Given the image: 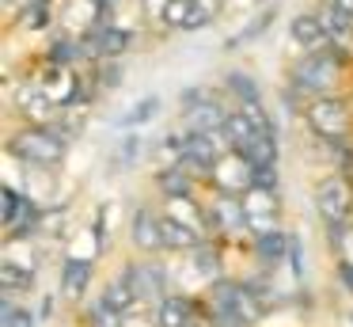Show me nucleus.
Instances as JSON below:
<instances>
[{
  "instance_id": "nucleus-9",
  "label": "nucleus",
  "mask_w": 353,
  "mask_h": 327,
  "mask_svg": "<svg viewBox=\"0 0 353 327\" xmlns=\"http://www.w3.org/2000/svg\"><path fill=\"white\" fill-rule=\"evenodd\" d=\"M243 213H247V236L259 240L281 228V198L270 187H251L243 194Z\"/></svg>"
},
{
  "instance_id": "nucleus-1",
  "label": "nucleus",
  "mask_w": 353,
  "mask_h": 327,
  "mask_svg": "<svg viewBox=\"0 0 353 327\" xmlns=\"http://www.w3.org/2000/svg\"><path fill=\"white\" fill-rule=\"evenodd\" d=\"M69 137H61L54 126H34V122H23L19 129H12L4 137V152H8L16 164L27 167H57L69 156Z\"/></svg>"
},
{
  "instance_id": "nucleus-33",
  "label": "nucleus",
  "mask_w": 353,
  "mask_h": 327,
  "mask_svg": "<svg viewBox=\"0 0 353 327\" xmlns=\"http://www.w3.org/2000/svg\"><path fill=\"white\" fill-rule=\"evenodd\" d=\"M122 327H160V319H156V308H133L122 316Z\"/></svg>"
},
{
  "instance_id": "nucleus-23",
  "label": "nucleus",
  "mask_w": 353,
  "mask_h": 327,
  "mask_svg": "<svg viewBox=\"0 0 353 327\" xmlns=\"http://www.w3.org/2000/svg\"><path fill=\"white\" fill-rule=\"evenodd\" d=\"M224 88L236 103H251V99H262V88L254 80V73H243V68H228L224 73Z\"/></svg>"
},
{
  "instance_id": "nucleus-10",
  "label": "nucleus",
  "mask_w": 353,
  "mask_h": 327,
  "mask_svg": "<svg viewBox=\"0 0 353 327\" xmlns=\"http://www.w3.org/2000/svg\"><path fill=\"white\" fill-rule=\"evenodd\" d=\"M130 240L137 247V255H163L168 240H163V209L141 202L130 217Z\"/></svg>"
},
{
  "instance_id": "nucleus-32",
  "label": "nucleus",
  "mask_w": 353,
  "mask_h": 327,
  "mask_svg": "<svg viewBox=\"0 0 353 327\" xmlns=\"http://www.w3.org/2000/svg\"><path fill=\"white\" fill-rule=\"evenodd\" d=\"M330 160H334V171L345 175L353 183V141H338L330 144Z\"/></svg>"
},
{
  "instance_id": "nucleus-30",
  "label": "nucleus",
  "mask_w": 353,
  "mask_h": 327,
  "mask_svg": "<svg viewBox=\"0 0 353 327\" xmlns=\"http://www.w3.org/2000/svg\"><path fill=\"white\" fill-rule=\"evenodd\" d=\"M221 12H224V0H194L183 30H201V27H209V23H213Z\"/></svg>"
},
{
  "instance_id": "nucleus-26",
  "label": "nucleus",
  "mask_w": 353,
  "mask_h": 327,
  "mask_svg": "<svg viewBox=\"0 0 353 327\" xmlns=\"http://www.w3.org/2000/svg\"><path fill=\"white\" fill-rule=\"evenodd\" d=\"M224 137H228V144H232L236 152H243L247 144L254 141V126L243 118V111H239V106L228 114V126H224Z\"/></svg>"
},
{
  "instance_id": "nucleus-37",
  "label": "nucleus",
  "mask_w": 353,
  "mask_h": 327,
  "mask_svg": "<svg viewBox=\"0 0 353 327\" xmlns=\"http://www.w3.org/2000/svg\"><path fill=\"white\" fill-rule=\"evenodd\" d=\"M54 312V297H42V304H39V316H50Z\"/></svg>"
},
{
  "instance_id": "nucleus-11",
  "label": "nucleus",
  "mask_w": 353,
  "mask_h": 327,
  "mask_svg": "<svg viewBox=\"0 0 353 327\" xmlns=\"http://www.w3.org/2000/svg\"><path fill=\"white\" fill-rule=\"evenodd\" d=\"M12 106H16L19 118L34 122V126H50V122L57 118V106H54V99L42 91L39 76H27L23 84H16V88H12Z\"/></svg>"
},
{
  "instance_id": "nucleus-3",
  "label": "nucleus",
  "mask_w": 353,
  "mask_h": 327,
  "mask_svg": "<svg viewBox=\"0 0 353 327\" xmlns=\"http://www.w3.org/2000/svg\"><path fill=\"white\" fill-rule=\"evenodd\" d=\"M304 126L312 129V137H319L323 144H338L350 141L353 133V111L342 95H319L304 103Z\"/></svg>"
},
{
  "instance_id": "nucleus-22",
  "label": "nucleus",
  "mask_w": 353,
  "mask_h": 327,
  "mask_svg": "<svg viewBox=\"0 0 353 327\" xmlns=\"http://www.w3.org/2000/svg\"><path fill=\"white\" fill-rule=\"evenodd\" d=\"M156 114H160V95H141L137 103H133L122 118H118V129H122V133H133V129L148 126Z\"/></svg>"
},
{
  "instance_id": "nucleus-39",
  "label": "nucleus",
  "mask_w": 353,
  "mask_h": 327,
  "mask_svg": "<svg viewBox=\"0 0 353 327\" xmlns=\"http://www.w3.org/2000/svg\"><path fill=\"white\" fill-rule=\"evenodd\" d=\"M350 319H353V316H350Z\"/></svg>"
},
{
  "instance_id": "nucleus-2",
  "label": "nucleus",
  "mask_w": 353,
  "mask_h": 327,
  "mask_svg": "<svg viewBox=\"0 0 353 327\" xmlns=\"http://www.w3.org/2000/svg\"><path fill=\"white\" fill-rule=\"evenodd\" d=\"M345 65L334 53H300L285 73L289 84V99H319V95H334V88L342 84Z\"/></svg>"
},
{
  "instance_id": "nucleus-31",
  "label": "nucleus",
  "mask_w": 353,
  "mask_h": 327,
  "mask_svg": "<svg viewBox=\"0 0 353 327\" xmlns=\"http://www.w3.org/2000/svg\"><path fill=\"white\" fill-rule=\"evenodd\" d=\"M50 23H54V4H31V8H23L16 27L19 30H46Z\"/></svg>"
},
{
  "instance_id": "nucleus-28",
  "label": "nucleus",
  "mask_w": 353,
  "mask_h": 327,
  "mask_svg": "<svg viewBox=\"0 0 353 327\" xmlns=\"http://www.w3.org/2000/svg\"><path fill=\"white\" fill-rule=\"evenodd\" d=\"M0 327H39V312L31 304H19V301H4V312H0Z\"/></svg>"
},
{
  "instance_id": "nucleus-5",
  "label": "nucleus",
  "mask_w": 353,
  "mask_h": 327,
  "mask_svg": "<svg viewBox=\"0 0 353 327\" xmlns=\"http://www.w3.org/2000/svg\"><path fill=\"white\" fill-rule=\"evenodd\" d=\"M125 281L133 286V297H137L141 308H156L163 297L171 293L168 289V266L160 263V255H137L122 266Z\"/></svg>"
},
{
  "instance_id": "nucleus-8",
  "label": "nucleus",
  "mask_w": 353,
  "mask_h": 327,
  "mask_svg": "<svg viewBox=\"0 0 353 327\" xmlns=\"http://www.w3.org/2000/svg\"><path fill=\"white\" fill-rule=\"evenodd\" d=\"M205 179H209V187H213L216 194H236V198H243L247 190L254 187V164L243 156V152L228 149L213 167H209Z\"/></svg>"
},
{
  "instance_id": "nucleus-21",
  "label": "nucleus",
  "mask_w": 353,
  "mask_h": 327,
  "mask_svg": "<svg viewBox=\"0 0 353 327\" xmlns=\"http://www.w3.org/2000/svg\"><path fill=\"white\" fill-rule=\"evenodd\" d=\"M99 301H103V304H110L114 312H122V316H125V312H133V308H137V297H133V286L125 281V274H122V270H118L114 278H107V286L99 289Z\"/></svg>"
},
{
  "instance_id": "nucleus-27",
  "label": "nucleus",
  "mask_w": 353,
  "mask_h": 327,
  "mask_svg": "<svg viewBox=\"0 0 353 327\" xmlns=\"http://www.w3.org/2000/svg\"><path fill=\"white\" fill-rule=\"evenodd\" d=\"M84 327H122V312H114L110 304L99 301V293L84 304Z\"/></svg>"
},
{
  "instance_id": "nucleus-18",
  "label": "nucleus",
  "mask_w": 353,
  "mask_h": 327,
  "mask_svg": "<svg viewBox=\"0 0 353 327\" xmlns=\"http://www.w3.org/2000/svg\"><path fill=\"white\" fill-rule=\"evenodd\" d=\"M34 278H39V274H34L31 266H23L19 259H12V255H0V293L4 297L16 301L19 293H31Z\"/></svg>"
},
{
  "instance_id": "nucleus-16",
  "label": "nucleus",
  "mask_w": 353,
  "mask_h": 327,
  "mask_svg": "<svg viewBox=\"0 0 353 327\" xmlns=\"http://www.w3.org/2000/svg\"><path fill=\"white\" fill-rule=\"evenodd\" d=\"M198 179H201V175L194 171L186 160H175V164H163L160 171H156V190H160L163 198L194 194V190H198Z\"/></svg>"
},
{
  "instance_id": "nucleus-15",
  "label": "nucleus",
  "mask_w": 353,
  "mask_h": 327,
  "mask_svg": "<svg viewBox=\"0 0 353 327\" xmlns=\"http://www.w3.org/2000/svg\"><path fill=\"white\" fill-rule=\"evenodd\" d=\"M163 213L179 225H186L190 232H198L201 240H213L209 228V205L198 202V194H179V198H163Z\"/></svg>"
},
{
  "instance_id": "nucleus-14",
  "label": "nucleus",
  "mask_w": 353,
  "mask_h": 327,
  "mask_svg": "<svg viewBox=\"0 0 353 327\" xmlns=\"http://www.w3.org/2000/svg\"><path fill=\"white\" fill-rule=\"evenodd\" d=\"M289 42L296 46L300 53H327L330 50V35L312 8H307V12H296L289 19Z\"/></svg>"
},
{
  "instance_id": "nucleus-36",
  "label": "nucleus",
  "mask_w": 353,
  "mask_h": 327,
  "mask_svg": "<svg viewBox=\"0 0 353 327\" xmlns=\"http://www.w3.org/2000/svg\"><path fill=\"white\" fill-rule=\"evenodd\" d=\"M330 4H334L338 12H345V15H350V19H353V0H330Z\"/></svg>"
},
{
  "instance_id": "nucleus-6",
  "label": "nucleus",
  "mask_w": 353,
  "mask_h": 327,
  "mask_svg": "<svg viewBox=\"0 0 353 327\" xmlns=\"http://www.w3.org/2000/svg\"><path fill=\"white\" fill-rule=\"evenodd\" d=\"M228 114L232 111L224 106V99L205 88H194L183 95V129L186 133H224Z\"/></svg>"
},
{
  "instance_id": "nucleus-17",
  "label": "nucleus",
  "mask_w": 353,
  "mask_h": 327,
  "mask_svg": "<svg viewBox=\"0 0 353 327\" xmlns=\"http://www.w3.org/2000/svg\"><path fill=\"white\" fill-rule=\"evenodd\" d=\"M194 316H201V301L190 293H168L156 304V319L160 327H186Z\"/></svg>"
},
{
  "instance_id": "nucleus-19",
  "label": "nucleus",
  "mask_w": 353,
  "mask_h": 327,
  "mask_svg": "<svg viewBox=\"0 0 353 327\" xmlns=\"http://www.w3.org/2000/svg\"><path fill=\"white\" fill-rule=\"evenodd\" d=\"M251 247H254V259H259L266 270H274V266H281L285 259H289L292 236L285 232V228H277V232H270V236H259V240H251Z\"/></svg>"
},
{
  "instance_id": "nucleus-38",
  "label": "nucleus",
  "mask_w": 353,
  "mask_h": 327,
  "mask_svg": "<svg viewBox=\"0 0 353 327\" xmlns=\"http://www.w3.org/2000/svg\"><path fill=\"white\" fill-rule=\"evenodd\" d=\"M186 327H213V324H209L205 316H194V319H190V324H186Z\"/></svg>"
},
{
  "instance_id": "nucleus-34",
  "label": "nucleus",
  "mask_w": 353,
  "mask_h": 327,
  "mask_svg": "<svg viewBox=\"0 0 353 327\" xmlns=\"http://www.w3.org/2000/svg\"><path fill=\"white\" fill-rule=\"evenodd\" d=\"M0 8H4V15L16 23L19 15H23V8H31V0H0Z\"/></svg>"
},
{
  "instance_id": "nucleus-7",
  "label": "nucleus",
  "mask_w": 353,
  "mask_h": 327,
  "mask_svg": "<svg viewBox=\"0 0 353 327\" xmlns=\"http://www.w3.org/2000/svg\"><path fill=\"white\" fill-rule=\"evenodd\" d=\"M34 76H39L42 91L54 99L57 111H65V106H77V103H88L84 76L77 73V65H46V61H42V68H39Z\"/></svg>"
},
{
  "instance_id": "nucleus-12",
  "label": "nucleus",
  "mask_w": 353,
  "mask_h": 327,
  "mask_svg": "<svg viewBox=\"0 0 353 327\" xmlns=\"http://www.w3.org/2000/svg\"><path fill=\"white\" fill-rule=\"evenodd\" d=\"M209 228H213V240H236L247 236V213H243V198L236 194H213L209 202ZM251 240V236H247Z\"/></svg>"
},
{
  "instance_id": "nucleus-4",
  "label": "nucleus",
  "mask_w": 353,
  "mask_h": 327,
  "mask_svg": "<svg viewBox=\"0 0 353 327\" xmlns=\"http://www.w3.org/2000/svg\"><path fill=\"white\" fill-rule=\"evenodd\" d=\"M312 202H315V213H319L323 228L345 225V221H353V183L338 171L323 175L312 187Z\"/></svg>"
},
{
  "instance_id": "nucleus-35",
  "label": "nucleus",
  "mask_w": 353,
  "mask_h": 327,
  "mask_svg": "<svg viewBox=\"0 0 353 327\" xmlns=\"http://www.w3.org/2000/svg\"><path fill=\"white\" fill-rule=\"evenodd\" d=\"M338 281H342V286L353 293V266H342V263H338Z\"/></svg>"
},
{
  "instance_id": "nucleus-13",
  "label": "nucleus",
  "mask_w": 353,
  "mask_h": 327,
  "mask_svg": "<svg viewBox=\"0 0 353 327\" xmlns=\"http://www.w3.org/2000/svg\"><path fill=\"white\" fill-rule=\"evenodd\" d=\"M92 278H95V259L69 255V251H65L61 270H57V281H61V297H65V301H69V304H84L88 289H92Z\"/></svg>"
},
{
  "instance_id": "nucleus-20",
  "label": "nucleus",
  "mask_w": 353,
  "mask_h": 327,
  "mask_svg": "<svg viewBox=\"0 0 353 327\" xmlns=\"http://www.w3.org/2000/svg\"><path fill=\"white\" fill-rule=\"evenodd\" d=\"M190 263L198 266V274L205 278V286H213L216 278H224V255H221V240H205L190 251Z\"/></svg>"
},
{
  "instance_id": "nucleus-29",
  "label": "nucleus",
  "mask_w": 353,
  "mask_h": 327,
  "mask_svg": "<svg viewBox=\"0 0 353 327\" xmlns=\"http://www.w3.org/2000/svg\"><path fill=\"white\" fill-rule=\"evenodd\" d=\"M274 19H277V8H262V15H254V19H251V27L228 38V50H239V46H247V42H254V38H262V35H266V27H270Z\"/></svg>"
},
{
  "instance_id": "nucleus-25",
  "label": "nucleus",
  "mask_w": 353,
  "mask_h": 327,
  "mask_svg": "<svg viewBox=\"0 0 353 327\" xmlns=\"http://www.w3.org/2000/svg\"><path fill=\"white\" fill-rule=\"evenodd\" d=\"M327 247L334 251V263L353 266V221H345L338 228H327Z\"/></svg>"
},
{
  "instance_id": "nucleus-24",
  "label": "nucleus",
  "mask_w": 353,
  "mask_h": 327,
  "mask_svg": "<svg viewBox=\"0 0 353 327\" xmlns=\"http://www.w3.org/2000/svg\"><path fill=\"white\" fill-rule=\"evenodd\" d=\"M145 156V137L133 129V133H122V141L114 144V152H110V167H122V171H130L137 160Z\"/></svg>"
}]
</instances>
